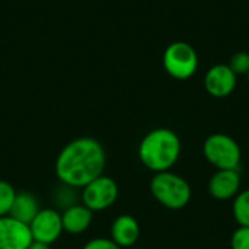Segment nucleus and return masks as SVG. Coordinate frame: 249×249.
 <instances>
[{"label":"nucleus","mask_w":249,"mask_h":249,"mask_svg":"<svg viewBox=\"0 0 249 249\" xmlns=\"http://www.w3.org/2000/svg\"><path fill=\"white\" fill-rule=\"evenodd\" d=\"M107 155L104 146L92 137H79L67 143L55 159V175L63 185L83 188L104 175Z\"/></svg>","instance_id":"nucleus-1"},{"label":"nucleus","mask_w":249,"mask_h":249,"mask_svg":"<svg viewBox=\"0 0 249 249\" xmlns=\"http://www.w3.org/2000/svg\"><path fill=\"white\" fill-rule=\"evenodd\" d=\"M181 156V140L178 134L169 128H155L149 131L139 146V158L142 163L153 171H169Z\"/></svg>","instance_id":"nucleus-2"},{"label":"nucleus","mask_w":249,"mask_h":249,"mask_svg":"<svg viewBox=\"0 0 249 249\" xmlns=\"http://www.w3.org/2000/svg\"><path fill=\"white\" fill-rule=\"evenodd\" d=\"M150 193L159 204L171 210L184 209L193 196L187 179L171 171L155 174L150 181Z\"/></svg>","instance_id":"nucleus-3"},{"label":"nucleus","mask_w":249,"mask_h":249,"mask_svg":"<svg viewBox=\"0 0 249 249\" xmlns=\"http://www.w3.org/2000/svg\"><path fill=\"white\" fill-rule=\"evenodd\" d=\"M203 152L216 169H238L241 165V146L228 134L214 133L209 136L204 142Z\"/></svg>","instance_id":"nucleus-4"},{"label":"nucleus","mask_w":249,"mask_h":249,"mask_svg":"<svg viewBox=\"0 0 249 249\" xmlns=\"http://www.w3.org/2000/svg\"><path fill=\"white\" fill-rule=\"evenodd\" d=\"M163 69L171 77L187 80L194 76L198 69V55L188 42H172L163 53Z\"/></svg>","instance_id":"nucleus-5"},{"label":"nucleus","mask_w":249,"mask_h":249,"mask_svg":"<svg viewBox=\"0 0 249 249\" xmlns=\"http://www.w3.org/2000/svg\"><path fill=\"white\" fill-rule=\"evenodd\" d=\"M118 194L120 190L115 179L107 175H101L82 188L80 197L82 204L95 213L109 209L117 201Z\"/></svg>","instance_id":"nucleus-6"},{"label":"nucleus","mask_w":249,"mask_h":249,"mask_svg":"<svg viewBox=\"0 0 249 249\" xmlns=\"http://www.w3.org/2000/svg\"><path fill=\"white\" fill-rule=\"evenodd\" d=\"M29 229L34 241L51 245L64 232L61 214L54 209H41L29 223Z\"/></svg>","instance_id":"nucleus-7"},{"label":"nucleus","mask_w":249,"mask_h":249,"mask_svg":"<svg viewBox=\"0 0 249 249\" xmlns=\"http://www.w3.org/2000/svg\"><path fill=\"white\" fill-rule=\"evenodd\" d=\"M32 241L29 225L9 214L0 217V249H28Z\"/></svg>","instance_id":"nucleus-8"},{"label":"nucleus","mask_w":249,"mask_h":249,"mask_svg":"<svg viewBox=\"0 0 249 249\" xmlns=\"http://www.w3.org/2000/svg\"><path fill=\"white\" fill-rule=\"evenodd\" d=\"M236 77L229 64H216L206 73L204 88L214 98H226L235 90Z\"/></svg>","instance_id":"nucleus-9"},{"label":"nucleus","mask_w":249,"mask_h":249,"mask_svg":"<svg viewBox=\"0 0 249 249\" xmlns=\"http://www.w3.org/2000/svg\"><path fill=\"white\" fill-rule=\"evenodd\" d=\"M241 174L238 169H217L209 181V193L216 200H229L239 194Z\"/></svg>","instance_id":"nucleus-10"},{"label":"nucleus","mask_w":249,"mask_h":249,"mask_svg":"<svg viewBox=\"0 0 249 249\" xmlns=\"http://www.w3.org/2000/svg\"><path fill=\"white\" fill-rule=\"evenodd\" d=\"M140 238L139 222L130 214L118 216L111 225V239L120 248H131Z\"/></svg>","instance_id":"nucleus-11"},{"label":"nucleus","mask_w":249,"mask_h":249,"mask_svg":"<svg viewBox=\"0 0 249 249\" xmlns=\"http://www.w3.org/2000/svg\"><path fill=\"white\" fill-rule=\"evenodd\" d=\"M63 229L67 233L79 235L86 232L93 222V212L89 210L85 204H73L61 213Z\"/></svg>","instance_id":"nucleus-12"},{"label":"nucleus","mask_w":249,"mask_h":249,"mask_svg":"<svg viewBox=\"0 0 249 249\" xmlns=\"http://www.w3.org/2000/svg\"><path fill=\"white\" fill-rule=\"evenodd\" d=\"M39 210L41 209H39L38 198L28 191H20V193H16V197H15V201H13L9 216L15 217L19 222L29 225L34 220V217L38 214Z\"/></svg>","instance_id":"nucleus-13"},{"label":"nucleus","mask_w":249,"mask_h":249,"mask_svg":"<svg viewBox=\"0 0 249 249\" xmlns=\"http://www.w3.org/2000/svg\"><path fill=\"white\" fill-rule=\"evenodd\" d=\"M232 213L239 226L249 228V190L239 193L235 197Z\"/></svg>","instance_id":"nucleus-14"},{"label":"nucleus","mask_w":249,"mask_h":249,"mask_svg":"<svg viewBox=\"0 0 249 249\" xmlns=\"http://www.w3.org/2000/svg\"><path fill=\"white\" fill-rule=\"evenodd\" d=\"M16 193L18 191L15 190V187L10 182L0 179V217L7 216L10 213Z\"/></svg>","instance_id":"nucleus-15"},{"label":"nucleus","mask_w":249,"mask_h":249,"mask_svg":"<svg viewBox=\"0 0 249 249\" xmlns=\"http://www.w3.org/2000/svg\"><path fill=\"white\" fill-rule=\"evenodd\" d=\"M229 67L232 69V71L238 76V74H247L249 71V53L245 51H239L236 54L232 55Z\"/></svg>","instance_id":"nucleus-16"},{"label":"nucleus","mask_w":249,"mask_h":249,"mask_svg":"<svg viewBox=\"0 0 249 249\" xmlns=\"http://www.w3.org/2000/svg\"><path fill=\"white\" fill-rule=\"evenodd\" d=\"M232 249H249V228L239 226L232 235Z\"/></svg>","instance_id":"nucleus-17"},{"label":"nucleus","mask_w":249,"mask_h":249,"mask_svg":"<svg viewBox=\"0 0 249 249\" xmlns=\"http://www.w3.org/2000/svg\"><path fill=\"white\" fill-rule=\"evenodd\" d=\"M83 249H121L111 238H95L89 241Z\"/></svg>","instance_id":"nucleus-18"},{"label":"nucleus","mask_w":249,"mask_h":249,"mask_svg":"<svg viewBox=\"0 0 249 249\" xmlns=\"http://www.w3.org/2000/svg\"><path fill=\"white\" fill-rule=\"evenodd\" d=\"M28 249H50V245H47V244H42V242L32 241V244L28 247Z\"/></svg>","instance_id":"nucleus-19"},{"label":"nucleus","mask_w":249,"mask_h":249,"mask_svg":"<svg viewBox=\"0 0 249 249\" xmlns=\"http://www.w3.org/2000/svg\"><path fill=\"white\" fill-rule=\"evenodd\" d=\"M127 249H142V248H134V247H131V248H127Z\"/></svg>","instance_id":"nucleus-20"},{"label":"nucleus","mask_w":249,"mask_h":249,"mask_svg":"<svg viewBox=\"0 0 249 249\" xmlns=\"http://www.w3.org/2000/svg\"><path fill=\"white\" fill-rule=\"evenodd\" d=\"M247 76H248V80H249V71H248V73H247Z\"/></svg>","instance_id":"nucleus-21"}]
</instances>
